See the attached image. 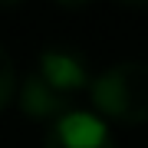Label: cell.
Masks as SVG:
<instances>
[{
  "mask_svg": "<svg viewBox=\"0 0 148 148\" xmlns=\"http://www.w3.org/2000/svg\"><path fill=\"white\" fill-rule=\"evenodd\" d=\"M92 109L102 122L112 119L119 125H142L148 122V63L125 59L92 76L89 82Z\"/></svg>",
  "mask_w": 148,
  "mask_h": 148,
  "instance_id": "1",
  "label": "cell"
},
{
  "mask_svg": "<svg viewBox=\"0 0 148 148\" xmlns=\"http://www.w3.org/2000/svg\"><path fill=\"white\" fill-rule=\"evenodd\" d=\"M43 148H119L109 125L89 109H69L49 125Z\"/></svg>",
  "mask_w": 148,
  "mask_h": 148,
  "instance_id": "2",
  "label": "cell"
},
{
  "mask_svg": "<svg viewBox=\"0 0 148 148\" xmlns=\"http://www.w3.org/2000/svg\"><path fill=\"white\" fill-rule=\"evenodd\" d=\"M33 73H36L49 89L66 95V99H73L76 92L89 89V82H92V73H89V66H86V59L76 53V49H63V46H46L40 53Z\"/></svg>",
  "mask_w": 148,
  "mask_h": 148,
  "instance_id": "3",
  "label": "cell"
},
{
  "mask_svg": "<svg viewBox=\"0 0 148 148\" xmlns=\"http://www.w3.org/2000/svg\"><path fill=\"white\" fill-rule=\"evenodd\" d=\"M16 102H20L23 115L40 119V122H56L59 115H66L73 109V99H66L56 89H49L36 73H30L27 79L16 86Z\"/></svg>",
  "mask_w": 148,
  "mask_h": 148,
  "instance_id": "4",
  "label": "cell"
},
{
  "mask_svg": "<svg viewBox=\"0 0 148 148\" xmlns=\"http://www.w3.org/2000/svg\"><path fill=\"white\" fill-rule=\"evenodd\" d=\"M16 95V69H13V59L0 46V109H7Z\"/></svg>",
  "mask_w": 148,
  "mask_h": 148,
  "instance_id": "5",
  "label": "cell"
}]
</instances>
